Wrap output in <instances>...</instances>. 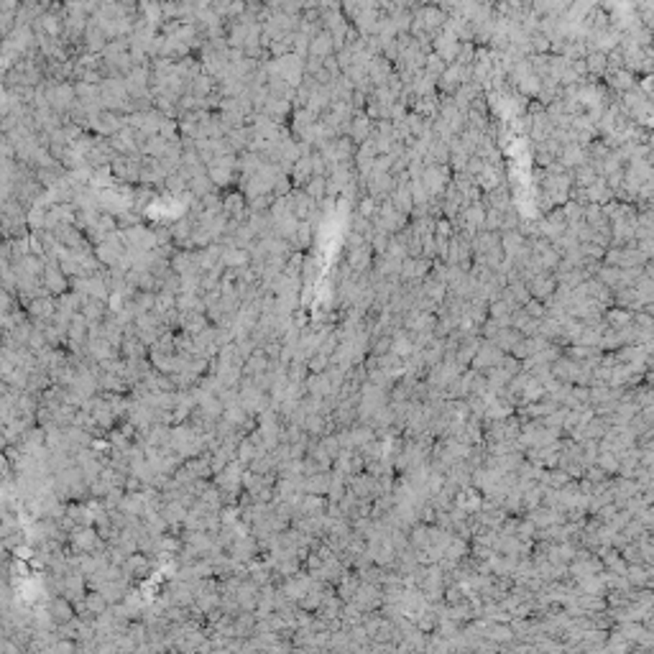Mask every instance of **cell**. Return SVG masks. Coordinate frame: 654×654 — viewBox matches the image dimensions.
Masks as SVG:
<instances>
[{
	"label": "cell",
	"mask_w": 654,
	"mask_h": 654,
	"mask_svg": "<svg viewBox=\"0 0 654 654\" xmlns=\"http://www.w3.org/2000/svg\"><path fill=\"white\" fill-rule=\"evenodd\" d=\"M330 54H335V41H332V36L327 34L325 28H320V31L309 39V52H307V57L325 59V57H330Z\"/></svg>",
	"instance_id": "cell-1"
},
{
	"label": "cell",
	"mask_w": 654,
	"mask_h": 654,
	"mask_svg": "<svg viewBox=\"0 0 654 654\" xmlns=\"http://www.w3.org/2000/svg\"><path fill=\"white\" fill-rule=\"evenodd\" d=\"M606 77H609V88L616 90V92H629V90L637 88V77H634V72L629 70H606L603 72Z\"/></svg>",
	"instance_id": "cell-2"
},
{
	"label": "cell",
	"mask_w": 654,
	"mask_h": 654,
	"mask_svg": "<svg viewBox=\"0 0 654 654\" xmlns=\"http://www.w3.org/2000/svg\"><path fill=\"white\" fill-rule=\"evenodd\" d=\"M371 133H374V121L368 118V115L358 113L353 121H350L348 125V136L353 143H363L366 139H371Z\"/></svg>",
	"instance_id": "cell-3"
},
{
	"label": "cell",
	"mask_w": 654,
	"mask_h": 654,
	"mask_svg": "<svg viewBox=\"0 0 654 654\" xmlns=\"http://www.w3.org/2000/svg\"><path fill=\"white\" fill-rule=\"evenodd\" d=\"M317 3V8H327V10H340V3L343 0H314Z\"/></svg>",
	"instance_id": "cell-4"
}]
</instances>
